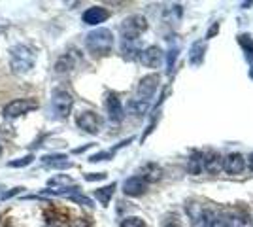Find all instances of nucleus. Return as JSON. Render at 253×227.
<instances>
[{
	"instance_id": "f257e3e1",
	"label": "nucleus",
	"mask_w": 253,
	"mask_h": 227,
	"mask_svg": "<svg viewBox=\"0 0 253 227\" xmlns=\"http://www.w3.org/2000/svg\"><path fill=\"white\" fill-rule=\"evenodd\" d=\"M34 65H36V53L32 47L25 45V44H17L11 47L10 66L15 74H27L34 68Z\"/></svg>"
},
{
	"instance_id": "f03ea898",
	"label": "nucleus",
	"mask_w": 253,
	"mask_h": 227,
	"mask_svg": "<svg viewBox=\"0 0 253 227\" xmlns=\"http://www.w3.org/2000/svg\"><path fill=\"white\" fill-rule=\"evenodd\" d=\"M85 45L91 53L95 55H108L114 47V34L110 29H95L87 34Z\"/></svg>"
},
{
	"instance_id": "7ed1b4c3",
	"label": "nucleus",
	"mask_w": 253,
	"mask_h": 227,
	"mask_svg": "<svg viewBox=\"0 0 253 227\" xmlns=\"http://www.w3.org/2000/svg\"><path fill=\"white\" fill-rule=\"evenodd\" d=\"M148 29V21L144 15H130L125 21L121 23V38L123 42H134L142 33H146Z\"/></svg>"
},
{
	"instance_id": "20e7f679",
	"label": "nucleus",
	"mask_w": 253,
	"mask_h": 227,
	"mask_svg": "<svg viewBox=\"0 0 253 227\" xmlns=\"http://www.w3.org/2000/svg\"><path fill=\"white\" fill-rule=\"evenodd\" d=\"M74 106V98L68 91L64 89H55L51 95V108L57 119H66L72 112Z\"/></svg>"
},
{
	"instance_id": "39448f33",
	"label": "nucleus",
	"mask_w": 253,
	"mask_h": 227,
	"mask_svg": "<svg viewBox=\"0 0 253 227\" xmlns=\"http://www.w3.org/2000/svg\"><path fill=\"white\" fill-rule=\"evenodd\" d=\"M36 108H38V104H36L34 100H29V98H15V100H11V102H8V104L4 106L2 114H4L6 119H15V118H21L23 114H27V112L36 110Z\"/></svg>"
},
{
	"instance_id": "423d86ee",
	"label": "nucleus",
	"mask_w": 253,
	"mask_h": 227,
	"mask_svg": "<svg viewBox=\"0 0 253 227\" xmlns=\"http://www.w3.org/2000/svg\"><path fill=\"white\" fill-rule=\"evenodd\" d=\"M76 123L80 129H84L85 133L89 135H98L100 133V127H102V119L96 112H91V110H85L82 114H78L76 118Z\"/></svg>"
},
{
	"instance_id": "0eeeda50",
	"label": "nucleus",
	"mask_w": 253,
	"mask_h": 227,
	"mask_svg": "<svg viewBox=\"0 0 253 227\" xmlns=\"http://www.w3.org/2000/svg\"><path fill=\"white\" fill-rule=\"evenodd\" d=\"M157 86H159V76L157 74L144 76V78L140 80V84H138L136 100L149 102V100L153 98V95H155V91H157Z\"/></svg>"
},
{
	"instance_id": "6e6552de",
	"label": "nucleus",
	"mask_w": 253,
	"mask_h": 227,
	"mask_svg": "<svg viewBox=\"0 0 253 227\" xmlns=\"http://www.w3.org/2000/svg\"><path fill=\"white\" fill-rule=\"evenodd\" d=\"M148 184L149 180H146L144 176H130L123 184V193L128 197H140L148 191Z\"/></svg>"
},
{
	"instance_id": "1a4fd4ad",
	"label": "nucleus",
	"mask_w": 253,
	"mask_h": 227,
	"mask_svg": "<svg viewBox=\"0 0 253 227\" xmlns=\"http://www.w3.org/2000/svg\"><path fill=\"white\" fill-rule=\"evenodd\" d=\"M163 59H165V53L157 45H149L140 53V63L144 66H148V68H159Z\"/></svg>"
},
{
	"instance_id": "9d476101",
	"label": "nucleus",
	"mask_w": 253,
	"mask_h": 227,
	"mask_svg": "<svg viewBox=\"0 0 253 227\" xmlns=\"http://www.w3.org/2000/svg\"><path fill=\"white\" fill-rule=\"evenodd\" d=\"M110 17V11L102 8V6H93V8H87L84 11V15H82V19H84L85 25H100V23H104L106 19Z\"/></svg>"
},
{
	"instance_id": "9b49d317",
	"label": "nucleus",
	"mask_w": 253,
	"mask_h": 227,
	"mask_svg": "<svg viewBox=\"0 0 253 227\" xmlns=\"http://www.w3.org/2000/svg\"><path fill=\"white\" fill-rule=\"evenodd\" d=\"M106 112H108L110 121H114V123H119L121 119L125 118L123 104H121V100L116 95H108V98H106Z\"/></svg>"
},
{
	"instance_id": "f8f14e48",
	"label": "nucleus",
	"mask_w": 253,
	"mask_h": 227,
	"mask_svg": "<svg viewBox=\"0 0 253 227\" xmlns=\"http://www.w3.org/2000/svg\"><path fill=\"white\" fill-rule=\"evenodd\" d=\"M246 169V159L240 153H229L223 159V171L229 174H240Z\"/></svg>"
},
{
	"instance_id": "ddd939ff",
	"label": "nucleus",
	"mask_w": 253,
	"mask_h": 227,
	"mask_svg": "<svg viewBox=\"0 0 253 227\" xmlns=\"http://www.w3.org/2000/svg\"><path fill=\"white\" fill-rule=\"evenodd\" d=\"M223 218H225V226L227 227H253L252 218L244 210H232Z\"/></svg>"
},
{
	"instance_id": "4468645a",
	"label": "nucleus",
	"mask_w": 253,
	"mask_h": 227,
	"mask_svg": "<svg viewBox=\"0 0 253 227\" xmlns=\"http://www.w3.org/2000/svg\"><path fill=\"white\" fill-rule=\"evenodd\" d=\"M42 165L49 167V169H70L72 161H68V157L64 153H49V155L42 157Z\"/></svg>"
},
{
	"instance_id": "2eb2a0df",
	"label": "nucleus",
	"mask_w": 253,
	"mask_h": 227,
	"mask_svg": "<svg viewBox=\"0 0 253 227\" xmlns=\"http://www.w3.org/2000/svg\"><path fill=\"white\" fill-rule=\"evenodd\" d=\"M199 226L201 227H227L225 226V218L223 214H217L213 210H202L199 218Z\"/></svg>"
},
{
	"instance_id": "dca6fc26",
	"label": "nucleus",
	"mask_w": 253,
	"mask_h": 227,
	"mask_svg": "<svg viewBox=\"0 0 253 227\" xmlns=\"http://www.w3.org/2000/svg\"><path fill=\"white\" fill-rule=\"evenodd\" d=\"M223 169V157L217 151H208L204 155V171L210 174H217Z\"/></svg>"
},
{
	"instance_id": "f3484780",
	"label": "nucleus",
	"mask_w": 253,
	"mask_h": 227,
	"mask_svg": "<svg viewBox=\"0 0 253 227\" xmlns=\"http://www.w3.org/2000/svg\"><path fill=\"white\" fill-rule=\"evenodd\" d=\"M74 68H76V59L72 53H64L63 57H59L57 63H55V72H57V74H68V72H72Z\"/></svg>"
},
{
	"instance_id": "a211bd4d",
	"label": "nucleus",
	"mask_w": 253,
	"mask_h": 227,
	"mask_svg": "<svg viewBox=\"0 0 253 227\" xmlns=\"http://www.w3.org/2000/svg\"><path fill=\"white\" fill-rule=\"evenodd\" d=\"M116 187L117 184H112L110 185H106V187H100V189H95V197H96V201L100 203L102 206H108V203L112 201V197H114V191H116Z\"/></svg>"
},
{
	"instance_id": "6ab92c4d",
	"label": "nucleus",
	"mask_w": 253,
	"mask_h": 227,
	"mask_svg": "<svg viewBox=\"0 0 253 227\" xmlns=\"http://www.w3.org/2000/svg\"><path fill=\"white\" fill-rule=\"evenodd\" d=\"M202 169H204V155L202 153H193L191 155L189 163H187V171H189V174H201Z\"/></svg>"
},
{
	"instance_id": "aec40b11",
	"label": "nucleus",
	"mask_w": 253,
	"mask_h": 227,
	"mask_svg": "<svg viewBox=\"0 0 253 227\" xmlns=\"http://www.w3.org/2000/svg\"><path fill=\"white\" fill-rule=\"evenodd\" d=\"M204 45H202V42H195L193 45H191V51H189V61L191 65H201L202 63V57H204Z\"/></svg>"
},
{
	"instance_id": "412c9836",
	"label": "nucleus",
	"mask_w": 253,
	"mask_h": 227,
	"mask_svg": "<svg viewBox=\"0 0 253 227\" xmlns=\"http://www.w3.org/2000/svg\"><path fill=\"white\" fill-rule=\"evenodd\" d=\"M149 108V102H142V100H130L128 102V106H126V110L132 114V116H144L146 112H148Z\"/></svg>"
},
{
	"instance_id": "4be33fe9",
	"label": "nucleus",
	"mask_w": 253,
	"mask_h": 227,
	"mask_svg": "<svg viewBox=\"0 0 253 227\" xmlns=\"http://www.w3.org/2000/svg\"><path fill=\"white\" fill-rule=\"evenodd\" d=\"M119 227H148V226H146V222H144L142 218L128 216V218H125V220L121 222V226H119Z\"/></svg>"
},
{
	"instance_id": "5701e85b",
	"label": "nucleus",
	"mask_w": 253,
	"mask_h": 227,
	"mask_svg": "<svg viewBox=\"0 0 253 227\" xmlns=\"http://www.w3.org/2000/svg\"><path fill=\"white\" fill-rule=\"evenodd\" d=\"M240 44H242L244 49H246V57L253 63V40L250 36H240Z\"/></svg>"
},
{
	"instance_id": "b1692460",
	"label": "nucleus",
	"mask_w": 253,
	"mask_h": 227,
	"mask_svg": "<svg viewBox=\"0 0 253 227\" xmlns=\"http://www.w3.org/2000/svg\"><path fill=\"white\" fill-rule=\"evenodd\" d=\"M32 159H34L32 155H25V157H21V159L10 161V163H8V167H11V169H21V167H27V165H31Z\"/></svg>"
},
{
	"instance_id": "393cba45",
	"label": "nucleus",
	"mask_w": 253,
	"mask_h": 227,
	"mask_svg": "<svg viewBox=\"0 0 253 227\" xmlns=\"http://www.w3.org/2000/svg\"><path fill=\"white\" fill-rule=\"evenodd\" d=\"M68 199H70V201H74V203H80V205H84V206H93V201H91L89 197H85V195H82V191H80V193L70 195Z\"/></svg>"
},
{
	"instance_id": "a878e982",
	"label": "nucleus",
	"mask_w": 253,
	"mask_h": 227,
	"mask_svg": "<svg viewBox=\"0 0 253 227\" xmlns=\"http://www.w3.org/2000/svg\"><path fill=\"white\" fill-rule=\"evenodd\" d=\"M178 51H179V47H178V45H174V47H170V51H169V59H167V66H169V72H172V66H174V61H176V57H178Z\"/></svg>"
},
{
	"instance_id": "bb28decb",
	"label": "nucleus",
	"mask_w": 253,
	"mask_h": 227,
	"mask_svg": "<svg viewBox=\"0 0 253 227\" xmlns=\"http://www.w3.org/2000/svg\"><path fill=\"white\" fill-rule=\"evenodd\" d=\"M68 227H93V226L89 224V220H87V218H78V220H74Z\"/></svg>"
},
{
	"instance_id": "cd10ccee",
	"label": "nucleus",
	"mask_w": 253,
	"mask_h": 227,
	"mask_svg": "<svg viewBox=\"0 0 253 227\" xmlns=\"http://www.w3.org/2000/svg\"><path fill=\"white\" fill-rule=\"evenodd\" d=\"M106 174L104 173H96V174H85V180L87 182H95V180H104Z\"/></svg>"
},
{
	"instance_id": "c85d7f7f",
	"label": "nucleus",
	"mask_w": 253,
	"mask_h": 227,
	"mask_svg": "<svg viewBox=\"0 0 253 227\" xmlns=\"http://www.w3.org/2000/svg\"><path fill=\"white\" fill-rule=\"evenodd\" d=\"M248 165H250V169L253 171V153H250V157H248Z\"/></svg>"
},
{
	"instance_id": "c756f323",
	"label": "nucleus",
	"mask_w": 253,
	"mask_h": 227,
	"mask_svg": "<svg viewBox=\"0 0 253 227\" xmlns=\"http://www.w3.org/2000/svg\"><path fill=\"white\" fill-rule=\"evenodd\" d=\"M0 155H2V146H0Z\"/></svg>"
},
{
	"instance_id": "7c9ffc66",
	"label": "nucleus",
	"mask_w": 253,
	"mask_h": 227,
	"mask_svg": "<svg viewBox=\"0 0 253 227\" xmlns=\"http://www.w3.org/2000/svg\"><path fill=\"white\" fill-rule=\"evenodd\" d=\"M169 227H172V226H169ZM174 227H176V226H174Z\"/></svg>"
}]
</instances>
